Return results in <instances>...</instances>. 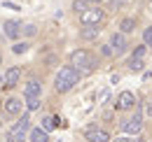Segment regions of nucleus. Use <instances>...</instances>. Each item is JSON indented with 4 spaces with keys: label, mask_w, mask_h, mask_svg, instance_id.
I'll return each mask as SVG.
<instances>
[{
    "label": "nucleus",
    "mask_w": 152,
    "mask_h": 142,
    "mask_svg": "<svg viewBox=\"0 0 152 142\" xmlns=\"http://www.w3.org/2000/svg\"><path fill=\"white\" fill-rule=\"evenodd\" d=\"M77 82H80V72L73 65H63L54 77V89H56V93H68Z\"/></svg>",
    "instance_id": "nucleus-1"
},
{
    "label": "nucleus",
    "mask_w": 152,
    "mask_h": 142,
    "mask_svg": "<svg viewBox=\"0 0 152 142\" xmlns=\"http://www.w3.org/2000/svg\"><path fill=\"white\" fill-rule=\"evenodd\" d=\"M70 65H73L80 75H89V72H94V68H96V58H94V54L87 51V49H77V51L70 54Z\"/></svg>",
    "instance_id": "nucleus-2"
},
{
    "label": "nucleus",
    "mask_w": 152,
    "mask_h": 142,
    "mask_svg": "<svg viewBox=\"0 0 152 142\" xmlns=\"http://www.w3.org/2000/svg\"><path fill=\"white\" fill-rule=\"evenodd\" d=\"M28 133H31V117L23 114L19 121L7 130V142H26L28 140Z\"/></svg>",
    "instance_id": "nucleus-3"
},
{
    "label": "nucleus",
    "mask_w": 152,
    "mask_h": 142,
    "mask_svg": "<svg viewBox=\"0 0 152 142\" xmlns=\"http://www.w3.org/2000/svg\"><path fill=\"white\" fill-rule=\"evenodd\" d=\"M80 21H82V26H98L103 21V9L101 7H87L80 14Z\"/></svg>",
    "instance_id": "nucleus-4"
},
{
    "label": "nucleus",
    "mask_w": 152,
    "mask_h": 142,
    "mask_svg": "<svg viewBox=\"0 0 152 142\" xmlns=\"http://www.w3.org/2000/svg\"><path fill=\"white\" fill-rule=\"evenodd\" d=\"M140 128H143V114H140V109H136V112H133L131 119L122 121V130H124V133H129V135H138V133H140Z\"/></svg>",
    "instance_id": "nucleus-5"
},
{
    "label": "nucleus",
    "mask_w": 152,
    "mask_h": 142,
    "mask_svg": "<svg viewBox=\"0 0 152 142\" xmlns=\"http://www.w3.org/2000/svg\"><path fill=\"white\" fill-rule=\"evenodd\" d=\"M115 107L117 109H133L136 107V96H133L131 91H122L117 96V100H115Z\"/></svg>",
    "instance_id": "nucleus-6"
},
{
    "label": "nucleus",
    "mask_w": 152,
    "mask_h": 142,
    "mask_svg": "<svg viewBox=\"0 0 152 142\" xmlns=\"http://www.w3.org/2000/svg\"><path fill=\"white\" fill-rule=\"evenodd\" d=\"M84 138H87V142H108V140H110V133H108V130H103V128L91 126V128H87V130H84Z\"/></svg>",
    "instance_id": "nucleus-7"
},
{
    "label": "nucleus",
    "mask_w": 152,
    "mask_h": 142,
    "mask_svg": "<svg viewBox=\"0 0 152 142\" xmlns=\"http://www.w3.org/2000/svg\"><path fill=\"white\" fill-rule=\"evenodd\" d=\"M2 33L10 37V40H17L21 33V21H17V19H7L5 23H2Z\"/></svg>",
    "instance_id": "nucleus-8"
},
{
    "label": "nucleus",
    "mask_w": 152,
    "mask_h": 142,
    "mask_svg": "<svg viewBox=\"0 0 152 142\" xmlns=\"http://www.w3.org/2000/svg\"><path fill=\"white\" fill-rule=\"evenodd\" d=\"M126 35H122V33H113V37H110V49H113V54H124L126 51Z\"/></svg>",
    "instance_id": "nucleus-9"
},
{
    "label": "nucleus",
    "mask_w": 152,
    "mask_h": 142,
    "mask_svg": "<svg viewBox=\"0 0 152 142\" xmlns=\"http://www.w3.org/2000/svg\"><path fill=\"white\" fill-rule=\"evenodd\" d=\"M19 79H21V70L17 65H12L10 70L5 72V86H7V89H14V86L19 84Z\"/></svg>",
    "instance_id": "nucleus-10"
},
{
    "label": "nucleus",
    "mask_w": 152,
    "mask_h": 142,
    "mask_svg": "<svg viewBox=\"0 0 152 142\" xmlns=\"http://www.w3.org/2000/svg\"><path fill=\"white\" fill-rule=\"evenodd\" d=\"M40 93H42V84L38 79H28V84L23 86V96L26 98H38Z\"/></svg>",
    "instance_id": "nucleus-11"
},
{
    "label": "nucleus",
    "mask_w": 152,
    "mask_h": 142,
    "mask_svg": "<svg viewBox=\"0 0 152 142\" xmlns=\"http://www.w3.org/2000/svg\"><path fill=\"white\" fill-rule=\"evenodd\" d=\"M21 107H23V103H21L19 98H10V100L5 103V112H7L10 117H17V114H21Z\"/></svg>",
    "instance_id": "nucleus-12"
},
{
    "label": "nucleus",
    "mask_w": 152,
    "mask_h": 142,
    "mask_svg": "<svg viewBox=\"0 0 152 142\" xmlns=\"http://www.w3.org/2000/svg\"><path fill=\"white\" fill-rule=\"evenodd\" d=\"M28 140L31 142H49V133L47 130H42V128H31V133H28Z\"/></svg>",
    "instance_id": "nucleus-13"
},
{
    "label": "nucleus",
    "mask_w": 152,
    "mask_h": 142,
    "mask_svg": "<svg viewBox=\"0 0 152 142\" xmlns=\"http://www.w3.org/2000/svg\"><path fill=\"white\" fill-rule=\"evenodd\" d=\"M98 33H101V30H98L96 26H84V28L80 30V37H82L84 42H91V40H96V37H98Z\"/></svg>",
    "instance_id": "nucleus-14"
},
{
    "label": "nucleus",
    "mask_w": 152,
    "mask_h": 142,
    "mask_svg": "<svg viewBox=\"0 0 152 142\" xmlns=\"http://www.w3.org/2000/svg\"><path fill=\"white\" fill-rule=\"evenodd\" d=\"M133 26H136V21H133V19H122V23H119V33H122V35H126V33H131L133 30Z\"/></svg>",
    "instance_id": "nucleus-15"
},
{
    "label": "nucleus",
    "mask_w": 152,
    "mask_h": 142,
    "mask_svg": "<svg viewBox=\"0 0 152 142\" xmlns=\"http://www.w3.org/2000/svg\"><path fill=\"white\" fill-rule=\"evenodd\" d=\"M56 124H58V119H56V117H42V126H40V128L49 133V130H52V128H54Z\"/></svg>",
    "instance_id": "nucleus-16"
},
{
    "label": "nucleus",
    "mask_w": 152,
    "mask_h": 142,
    "mask_svg": "<svg viewBox=\"0 0 152 142\" xmlns=\"http://www.w3.org/2000/svg\"><path fill=\"white\" fill-rule=\"evenodd\" d=\"M145 54H148V47H145V44H143V47H136L133 54H131V61H143Z\"/></svg>",
    "instance_id": "nucleus-17"
},
{
    "label": "nucleus",
    "mask_w": 152,
    "mask_h": 142,
    "mask_svg": "<svg viewBox=\"0 0 152 142\" xmlns=\"http://www.w3.org/2000/svg\"><path fill=\"white\" fill-rule=\"evenodd\" d=\"M21 33L26 37H33L35 33H38V28H35V23H26V26H21Z\"/></svg>",
    "instance_id": "nucleus-18"
},
{
    "label": "nucleus",
    "mask_w": 152,
    "mask_h": 142,
    "mask_svg": "<svg viewBox=\"0 0 152 142\" xmlns=\"http://www.w3.org/2000/svg\"><path fill=\"white\" fill-rule=\"evenodd\" d=\"M12 51L14 54H26L28 51V44H26V42H14V44H12Z\"/></svg>",
    "instance_id": "nucleus-19"
},
{
    "label": "nucleus",
    "mask_w": 152,
    "mask_h": 142,
    "mask_svg": "<svg viewBox=\"0 0 152 142\" xmlns=\"http://www.w3.org/2000/svg\"><path fill=\"white\" fill-rule=\"evenodd\" d=\"M40 105H42V103H40V96H38V98H26V107H28L31 112H33V109H38Z\"/></svg>",
    "instance_id": "nucleus-20"
},
{
    "label": "nucleus",
    "mask_w": 152,
    "mask_h": 142,
    "mask_svg": "<svg viewBox=\"0 0 152 142\" xmlns=\"http://www.w3.org/2000/svg\"><path fill=\"white\" fill-rule=\"evenodd\" d=\"M143 42H145V47H152V26L143 30Z\"/></svg>",
    "instance_id": "nucleus-21"
},
{
    "label": "nucleus",
    "mask_w": 152,
    "mask_h": 142,
    "mask_svg": "<svg viewBox=\"0 0 152 142\" xmlns=\"http://www.w3.org/2000/svg\"><path fill=\"white\" fill-rule=\"evenodd\" d=\"M113 142H143V138H138V135H136V138H129V135H119V138H115Z\"/></svg>",
    "instance_id": "nucleus-22"
},
{
    "label": "nucleus",
    "mask_w": 152,
    "mask_h": 142,
    "mask_svg": "<svg viewBox=\"0 0 152 142\" xmlns=\"http://www.w3.org/2000/svg\"><path fill=\"white\" fill-rule=\"evenodd\" d=\"M143 65H145L143 61H131V58H129V68H131L133 72H140V70H143Z\"/></svg>",
    "instance_id": "nucleus-23"
},
{
    "label": "nucleus",
    "mask_w": 152,
    "mask_h": 142,
    "mask_svg": "<svg viewBox=\"0 0 152 142\" xmlns=\"http://www.w3.org/2000/svg\"><path fill=\"white\" fill-rule=\"evenodd\" d=\"M73 9H75V12H80V14H82V12L87 9V5H84L82 0H73Z\"/></svg>",
    "instance_id": "nucleus-24"
},
{
    "label": "nucleus",
    "mask_w": 152,
    "mask_h": 142,
    "mask_svg": "<svg viewBox=\"0 0 152 142\" xmlns=\"http://www.w3.org/2000/svg\"><path fill=\"white\" fill-rule=\"evenodd\" d=\"M122 5H124L122 0H110V2H108V9H119Z\"/></svg>",
    "instance_id": "nucleus-25"
},
{
    "label": "nucleus",
    "mask_w": 152,
    "mask_h": 142,
    "mask_svg": "<svg viewBox=\"0 0 152 142\" xmlns=\"http://www.w3.org/2000/svg\"><path fill=\"white\" fill-rule=\"evenodd\" d=\"M82 2H84L87 7H98V5H101V0H82Z\"/></svg>",
    "instance_id": "nucleus-26"
},
{
    "label": "nucleus",
    "mask_w": 152,
    "mask_h": 142,
    "mask_svg": "<svg viewBox=\"0 0 152 142\" xmlns=\"http://www.w3.org/2000/svg\"><path fill=\"white\" fill-rule=\"evenodd\" d=\"M101 54H103V56H110V54H113L110 44H103V47H101Z\"/></svg>",
    "instance_id": "nucleus-27"
},
{
    "label": "nucleus",
    "mask_w": 152,
    "mask_h": 142,
    "mask_svg": "<svg viewBox=\"0 0 152 142\" xmlns=\"http://www.w3.org/2000/svg\"><path fill=\"white\" fill-rule=\"evenodd\" d=\"M145 114H148V117H152V103H148V107H145Z\"/></svg>",
    "instance_id": "nucleus-28"
},
{
    "label": "nucleus",
    "mask_w": 152,
    "mask_h": 142,
    "mask_svg": "<svg viewBox=\"0 0 152 142\" xmlns=\"http://www.w3.org/2000/svg\"><path fill=\"white\" fill-rule=\"evenodd\" d=\"M0 65H2V56H0Z\"/></svg>",
    "instance_id": "nucleus-29"
}]
</instances>
